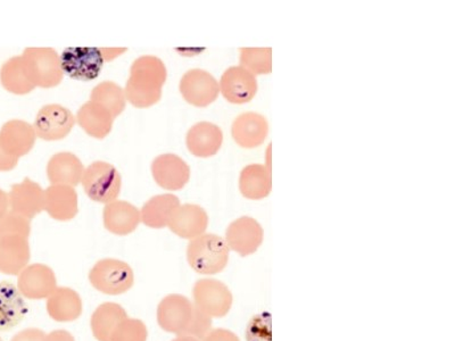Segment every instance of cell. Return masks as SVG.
Masks as SVG:
<instances>
[{
	"mask_svg": "<svg viewBox=\"0 0 455 341\" xmlns=\"http://www.w3.org/2000/svg\"><path fill=\"white\" fill-rule=\"evenodd\" d=\"M166 78L168 70L164 60L153 55L140 57L130 68L124 89L127 100L137 108L154 107L162 99Z\"/></svg>",
	"mask_w": 455,
	"mask_h": 341,
	"instance_id": "obj_1",
	"label": "cell"
},
{
	"mask_svg": "<svg viewBox=\"0 0 455 341\" xmlns=\"http://www.w3.org/2000/svg\"><path fill=\"white\" fill-rule=\"evenodd\" d=\"M230 250L220 235L204 234L190 241L187 247V261L198 274H221L229 262Z\"/></svg>",
	"mask_w": 455,
	"mask_h": 341,
	"instance_id": "obj_2",
	"label": "cell"
},
{
	"mask_svg": "<svg viewBox=\"0 0 455 341\" xmlns=\"http://www.w3.org/2000/svg\"><path fill=\"white\" fill-rule=\"evenodd\" d=\"M21 57L28 79L36 88H55L62 83L60 57L54 48L28 47Z\"/></svg>",
	"mask_w": 455,
	"mask_h": 341,
	"instance_id": "obj_3",
	"label": "cell"
},
{
	"mask_svg": "<svg viewBox=\"0 0 455 341\" xmlns=\"http://www.w3.org/2000/svg\"><path fill=\"white\" fill-rule=\"evenodd\" d=\"M89 282L101 294L124 295L135 284V274L128 263L116 258H104L92 266Z\"/></svg>",
	"mask_w": 455,
	"mask_h": 341,
	"instance_id": "obj_4",
	"label": "cell"
},
{
	"mask_svg": "<svg viewBox=\"0 0 455 341\" xmlns=\"http://www.w3.org/2000/svg\"><path fill=\"white\" fill-rule=\"evenodd\" d=\"M81 184L92 201L109 204L119 197L122 178L116 166L107 162L96 161L84 169Z\"/></svg>",
	"mask_w": 455,
	"mask_h": 341,
	"instance_id": "obj_5",
	"label": "cell"
},
{
	"mask_svg": "<svg viewBox=\"0 0 455 341\" xmlns=\"http://www.w3.org/2000/svg\"><path fill=\"white\" fill-rule=\"evenodd\" d=\"M195 307L212 319L225 318L233 307L234 296L227 284L215 279H201L194 284Z\"/></svg>",
	"mask_w": 455,
	"mask_h": 341,
	"instance_id": "obj_6",
	"label": "cell"
},
{
	"mask_svg": "<svg viewBox=\"0 0 455 341\" xmlns=\"http://www.w3.org/2000/svg\"><path fill=\"white\" fill-rule=\"evenodd\" d=\"M60 57L64 75L80 81L95 80L105 63L100 48H67Z\"/></svg>",
	"mask_w": 455,
	"mask_h": 341,
	"instance_id": "obj_7",
	"label": "cell"
},
{
	"mask_svg": "<svg viewBox=\"0 0 455 341\" xmlns=\"http://www.w3.org/2000/svg\"><path fill=\"white\" fill-rule=\"evenodd\" d=\"M75 124L76 117L70 109L60 104H50L36 114L34 128L40 139L59 141L70 135Z\"/></svg>",
	"mask_w": 455,
	"mask_h": 341,
	"instance_id": "obj_8",
	"label": "cell"
},
{
	"mask_svg": "<svg viewBox=\"0 0 455 341\" xmlns=\"http://www.w3.org/2000/svg\"><path fill=\"white\" fill-rule=\"evenodd\" d=\"M187 103L196 107H206L217 100L220 87L211 73L193 68L186 72L179 85Z\"/></svg>",
	"mask_w": 455,
	"mask_h": 341,
	"instance_id": "obj_9",
	"label": "cell"
},
{
	"mask_svg": "<svg viewBox=\"0 0 455 341\" xmlns=\"http://www.w3.org/2000/svg\"><path fill=\"white\" fill-rule=\"evenodd\" d=\"M194 304L185 296H165L157 307L158 326L169 334L182 336L192 320Z\"/></svg>",
	"mask_w": 455,
	"mask_h": 341,
	"instance_id": "obj_10",
	"label": "cell"
},
{
	"mask_svg": "<svg viewBox=\"0 0 455 341\" xmlns=\"http://www.w3.org/2000/svg\"><path fill=\"white\" fill-rule=\"evenodd\" d=\"M263 227L253 218L243 217L230 223L226 231V242L230 250L243 258L254 254L262 245Z\"/></svg>",
	"mask_w": 455,
	"mask_h": 341,
	"instance_id": "obj_11",
	"label": "cell"
},
{
	"mask_svg": "<svg viewBox=\"0 0 455 341\" xmlns=\"http://www.w3.org/2000/svg\"><path fill=\"white\" fill-rule=\"evenodd\" d=\"M16 287L24 298L47 299L57 288L55 272L46 264H31L19 274Z\"/></svg>",
	"mask_w": 455,
	"mask_h": 341,
	"instance_id": "obj_12",
	"label": "cell"
},
{
	"mask_svg": "<svg viewBox=\"0 0 455 341\" xmlns=\"http://www.w3.org/2000/svg\"><path fill=\"white\" fill-rule=\"evenodd\" d=\"M36 139L34 125L26 121L11 120L0 129V149L15 160L30 153L35 147Z\"/></svg>",
	"mask_w": 455,
	"mask_h": 341,
	"instance_id": "obj_13",
	"label": "cell"
},
{
	"mask_svg": "<svg viewBox=\"0 0 455 341\" xmlns=\"http://www.w3.org/2000/svg\"><path fill=\"white\" fill-rule=\"evenodd\" d=\"M152 173L156 184L171 192L184 188L190 178L189 165L176 154L157 156L152 164Z\"/></svg>",
	"mask_w": 455,
	"mask_h": 341,
	"instance_id": "obj_14",
	"label": "cell"
},
{
	"mask_svg": "<svg viewBox=\"0 0 455 341\" xmlns=\"http://www.w3.org/2000/svg\"><path fill=\"white\" fill-rule=\"evenodd\" d=\"M219 87L229 103L243 105L254 99L258 92V80L245 68L233 67L223 73Z\"/></svg>",
	"mask_w": 455,
	"mask_h": 341,
	"instance_id": "obj_15",
	"label": "cell"
},
{
	"mask_svg": "<svg viewBox=\"0 0 455 341\" xmlns=\"http://www.w3.org/2000/svg\"><path fill=\"white\" fill-rule=\"evenodd\" d=\"M8 199L10 210L22 215L28 220L44 210V190L28 178H24L20 184L12 186Z\"/></svg>",
	"mask_w": 455,
	"mask_h": 341,
	"instance_id": "obj_16",
	"label": "cell"
},
{
	"mask_svg": "<svg viewBox=\"0 0 455 341\" xmlns=\"http://www.w3.org/2000/svg\"><path fill=\"white\" fill-rule=\"evenodd\" d=\"M168 226L178 237L193 241L206 233L207 226H209V215L201 206L180 205L174 210Z\"/></svg>",
	"mask_w": 455,
	"mask_h": 341,
	"instance_id": "obj_17",
	"label": "cell"
},
{
	"mask_svg": "<svg viewBox=\"0 0 455 341\" xmlns=\"http://www.w3.org/2000/svg\"><path fill=\"white\" fill-rule=\"evenodd\" d=\"M44 210L56 221H70L79 212L78 194L73 186L52 185L44 190Z\"/></svg>",
	"mask_w": 455,
	"mask_h": 341,
	"instance_id": "obj_18",
	"label": "cell"
},
{
	"mask_svg": "<svg viewBox=\"0 0 455 341\" xmlns=\"http://www.w3.org/2000/svg\"><path fill=\"white\" fill-rule=\"evenodd\" d=\"M28 304L13 282H0V332L18 327L28 314Z\"/></svg>",
	"mask_w": 455,
	"mask_h": 341,
	"instance_id": "obj_19",
	"label": "cell"
},
{
	"mask_svg": "<svg viewBox=\"0 0 455 341\" xmlns=\"http://www.w3.org/2000/svg\"><path fill=\"white\" fill-rule=\"evenodd\" d=\"M231 133L235 142L243 148L261 146L269 133V123L261 114L247 112L234 121Z\"/></svg>",
	"mask_w": 455,
	"mask_h": 341,
	"instance_id": "obj_20",
	"label": "cell"
},
{
	"mask_svg": "<svg viewBox=\"0 0 455 341\" xmlns=\"http://www.w3.org/2000/svg\"><path fill=\"white\" fill-rule=\"evenodd\" d=\"M105 229L113 234L128 235L140 225V210L132 202L114 201L107 204L103 210Z\"/></svg>",
	"mask_w": 455,
	"mask_h": 341,
	"instance_id": "obj_21",
	"label": "cell"
},
{
	"mask_svg": "<svg viewBox=\"0 0 455 341\" xmlns=\"http://www.w3.org/2000/svg\"><path fill=\"white\" fill-rule=\"evenodd\" d=\"M222 142V130L210 122H199L193 125L186 137L189 152L201 158L214 156L220 150Z\"/></svg>",
	"mask_w": 455,
	"mask_h": 341,
	"instance_id": "obj_22",
	"label": "cell"
},
{
	"mask_svg": "<svg viewBox=\"0 0 455 341\" xmlns=\"http://www.w3.org/2000/svg\"><path fill=\"white\" fill-rule=\"evenodd\" d=\"M84 166L75 154L57 153L47 164V177L52 185L75 188L83 180Z\"/></svg>",
	"mask_w": 455,
	"mask_h": 341,
	"instance_id": "obj_23",
	"label": "cell"
},
{
	"mask_svg": "<svg viewBox=\"0 0 455 341\" xmlns=\"http://www.w3.org/2000/svg\"><path fill=\"white\" fill-rule=\"evenodd\" d=\"M46 308L50 318L56 322H73L83 314V299L71 288L57 287L47 298Z\"/></svg>",
	"mask_w": 455,
	"mask_h": 341,
	"instance_id": "obj_24",
	"label": "cell"
},
{
	"mask_svg": "<svg viewBox=\"0 0 455 341\" xmlns=\"http://www.w3.org/2000/svg\"><path fill=\"white\" fill-rule=\"evenodd\" d=\"M30 258V243L28 238L0 239V274L19 275L28 266Z\"/></svg>",
	"mask_w": 455,
	"mask_h": 341,
	"instance_id": "obj_25",
	"label": "cell"
},
{
	"mask_svg": "<svg viewBox=\"0 0 455 341\" xmlns=\"http://www.w3.org/2000/svg\"><path fill=\"white\" fill-rule=\"evenodd\" d=\"M76 122L87 135L104 139L112 131L114 116L107 108L89 100L80 107Z\"/></svg>",
	"mask_w": 455,
	"mask_h": 341,
	"instance_id": "obj_26",
	"label": "cell"
},
{
	"mask_svg": "<svg viewBox=\"0 0 455 341\" xmlns=\"http://www.w3.org/2000/svg\"><path fill=\"white\" fill-rule=\"evenodd\" d=\"M179 206H180V201L174 194H157L142 206L141 222L152 229H164L168 226L171 217Z\"/></svg>",
	"mask_w": 455,
	"mask_h": 341,
	"instance_id": "obj_27",
	"label": "cell"
},
{
	"mask_svg": "<svg viewBox=\"0 0 455 341\" xmlns=\"http://www.w3.org/2000/svg\"><path fill=\"white\" fill-rule=\"evenodd\" d=\"M127 318V312L119 304H101L92 315L91 328L93 337L97 341H109L117 326Z\"/></svg>",
	"mask_w": 455,
	"mask_h": 341,
	"instance_id": "obj_28",
	"label": "cell"
},
{
	"mask_svg": "<svg viewBox=\"0 0 455 341\" xmlns=\"http://www.w3.org/2000/svg\"><path fill=\"white\" fill-rule=\"evenodd\" d=\"M239 189L243 197L262 199L272 190L271 170L262 164H251L243 168L239 178Z\"/></svg>",
	"mask_w": 455,
	"mask_h": 341,
	"instance_id": "obj_29",
	"label": "cell"
},
{
	"mask_svg": "<svg viewBox=\"0 0 455 341\" xmlns=\"http://www.w3.org/2000/svg\"><path fill=\"white\" fill-rule=\"evenodd\" d=\"M0 83L8 92L18 96L28 95L36 88L28 79L21 56L12 57L3 64L0 68Z\"/></svg>",
	"mask_w": 455,
	"mask_h": 341,
	"instance_id": "obj_30",
	"label": "cell"
},
{
	"mask_svg": "<svg viewBox=\"0 0 455 341\" xmlns=\"http://www.w3.org/2000/svg\"><path fill=\"white\" fill-rule=\"evenodd\" d=\"M91 100L107 108L114 119L120 116L127 107V97L124 89L113 81H103L97 84L91 93Z\"/></svg>",
	"mask_w": 455,
	"mask_h": 341,
	"instance_id": "obj_31",
	"label": "cell"
},
{
	"mask_svg": "<svg viewBox=\"0 0 455 341\" xmlns=\"http://www.w3.org/2000/svg\"><path fill=\"white\" fill-rule=\"evenodd\" d=\"M241 67L253 75H269L272 71L271 48H242Z\"/></svg>",
	"mask_w": 455,
	"mask_h": 341,
	"instance_id": "obj_32",
	"label": "cell"
},
{
	"mask_svg": "<svg viewBox=\"0 0 455 341\" xmlns=\"http://www.w3.org/2000/svg\"><path fill=\"white\" fill-rule=\"evenodd\" d=\"M31 220L14 212H8L0 218V239L6 237H30Z\"/></svg>",
	"mask_w": 455,
	"mask_h": 341,
	"instance_id": "obj_33",
	"label": "cell"
},
{
	"mask_svg": "<svg viewBox=\"0 0 455 341\" xmlns=\"http://www.w3.org/2000/svg\"><path fill=\"white\" fill-rule=\"evenodd\" d=\"M148 330L141 320L127 318L117 326L109 341H148Z\"/></svg>",
	"mask_w": 455,
	"mask_h": 341,
	"instance_id": "obj_34",
	"label": "cell"
},
{
	"mask_svg": "<svg viewBox=\"0 0 455 341\" xmlns=\"http://www.w3.org/2000/svg\"><path fill=\"white\" fill-rule=\"evenodd\" d=\"M212 320L205 313L194 307L192 320H190L188 327H187L185 334L182 336L193 337V338L202 341L212 330Z\"/></svg>",
	"mask_w": 455,
	"mask_h": 341,
	"instance_id": "obj_35",
	"label": "cell"
},
{
	"mask_svg": "<svg viewBox=\"0 0 455 341\" xmlns=\"http://www.w3.org/2000/svg\"><path fill=\"white\" fill-rule=\"evenodd\" d=\"M247 341H271L270 316L259 315L251 321L246 330Z\"/></svg>",
	"mask_w": 455,
	"mask_h": 341,
	"instance_id": "obj_36",
	"label": "cell"
},
{
	"mask_svg": "<svg viewBox=\"0 0 455 341\" xmlns=\"http://www.w3.org/2000/svg\"><path fill=\"white\" fill-rule=\"evenodd\" d=\"M44 337H46V334L40 329L28 328L16 334L11 341H44Z\"/></svg>",
	"mask_w": 455,
	"mask_h": 341,
	"instance_id": "obj_37",
	"label": "cell"
},
{
	"mask_svg": "<svg viewBox=\"0 0 455 341\" xmlns=\"http://www.w3.org/2000/svg\"><path fill=\"white\" fill-rule=\"evenodd\" d=\"M202 341H241L233 331L227 329H212Z\"/></svg>",
	"mask_w": 455,
	"mask_h": 341,
	"instance_id": "obj_38",
	"label": "cell"
},
{
	"mask_svg": "<svg viewBox=\"0 0 455 341\" xmlns=\"http://www.w3.org/2000/svg\"><path fill=\"white\" fill-rule=\"evenodd\" d=\"M18 163L19 160L6 155V154L0 149V172H7V170H14L16 166H18Z\"/></svg>",
	"mask_w": 455,
	"mask_h": 341,
	"instance_id": "obj_39",
	"label": "cell"
},
{
	"mask_svg": "<svg viewBox=\"0 0 455 341\" xmlns=\"http://www.w3.org/2000/svg\"><path fill=\"white\" fill-rule=\"evenodd\" d=\"M44 341H76V339L67 330H55L46 335Z\"/></svg>",
	"mask_w": 455,
	"mask_h": 341,
	"instance_id": "obj_40",
	"label": "cell"
},
{
	"mask_svg": "<svg viewBox=\"0 0 455 341\" xmlns=\"http://www.w3.org/2000/svg\"><path fill=\"white\" fill-rule=\"evenodd\" d=\"M125 51H127V48H100L105 62L116 59L117 56L124 54Z\"/></svg>",
	"mask_w": 455,
	"mask_h": 341,
	"instance_id": "obj_41",
	"label": "cell"
},
{
	"mask_svg": "<svg viewBox=\"0 0 455 341\" xmlns=\"http://www.w3.org/2000/svg\"><path fill=\"white\" fill-rule=\"evenodd\" d=\"M10 212V199L8 194L0 189V218L5 217Z\"/></svg>",
	"mask_w": 455,
	"mask_h": 341,
	"instance_id": "obj_42",
	"label": "cell"
},
{
	"mask_svg": "<svg viewBox=\"0 0 455 341\" xmlns=\"http://www.w3.org/2000/svg\"><path fill=\"white\" fill-rule=\"evenodd\" d=\"M172 341H201L189 336H177Z\"/></svg>",
	"mask_w": 455,
	"mask_h": 341,
	"instance_id": "obj_43",
	"label": "cell"
},
{
	"mask_svg": "<svg viewBox=\"0 0 455 341\" xmlns=\"http://www.w3.org/2000/svg\"><path fill=\"white\" fill-rule=\"evenodd\" d=\"M0 341H4V340H3V338H2V337H0Z\"/></svg>",
	"mask_w": 455,
	"mask_h": 341,
	"instance_id": "obj_44",
	"label": "cell"
}]
</instances>
